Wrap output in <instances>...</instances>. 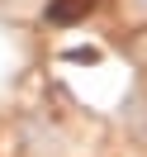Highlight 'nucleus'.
I'll list each match as a JSON object with an SVG mask.
<instances>
[{
    "label": "nucleus",
    "instance_id": "1",
    "mask_svg": "<svg viewBox=\"0 0 147 157\" xmlns=\"http://www.w3.org/2000/svg\"><path fill=\"white\" fill-rule=\"evenodd\" d=\"M90 10V0H57V5H52V19H57V24H67V19H76V14H86Z\"/></svg>",
    "mask_w": 147,
    "mask_h": 157
}]
</instances>
